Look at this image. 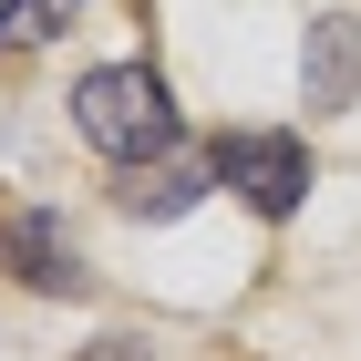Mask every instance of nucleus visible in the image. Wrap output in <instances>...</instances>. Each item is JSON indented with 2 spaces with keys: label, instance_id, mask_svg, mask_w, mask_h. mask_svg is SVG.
Listing matches in <instances>:
<instances>
[{
  "label": "nucleus",
  "instance_id": "5",
  "mask_svg": "<svg viewBox=\"0 0 361 361\" xmlns=\"http://www.w3.org/2000/svg\"><path fill=\"white\" fill-rule=\"evenodd\" d=\"M207 186H217V155H207V166H186V155L166 166V155H155V176L135 166V186H124V217H155V227H166V217H186Z\"/></svg>",
  "mask_w": 361,
  "mask_h": 361
},
{
  "label": "nucleus",
  "instance_id": "7",
  "mask_svg": "<svg viewBox=\"0 0 361 361\" xmlns=\"http://www.w3.org/2000/svg\"><path fill=\"white\" fill-rule=\"evenodd\" d=\"M93 361H145V341H93Z\"/></svg>",
  "mask_w": 361,
  "mask_h": 361
},
{
  "label": "nucleus",
  "instance_id": "6",
  "mask_svg": "<svg viewBox=\"0 0 361 361\" xmlns=\"http://www.w3.org/2000/svg\"><path fill=\"white\" fill-rule=\"evenodd\" d=\"M83 21V0H0V52H42Z\"/></svg>",
  "mask_w": 361,
  "mask_h": 361
},
{
  "label": "nucleus",
  "instance_id": "3",
  "mask_svg": "<svg viewBox=\"0 0 361 361\" xmlns=\"http://www.w3.org/2000/svg\"><path fill=\"white\" fill-rule=\"evenodd\" d=\"M0 269L21 279V289H42V300H83V289H93L83 248L62 238V217H52V207H21V217L0 227Z\"/></svg>",
  "mask_w": 361,
  "mask_h": 361
},
{
  "label": "nucleus",
  "instance_id": "1",
  "mask_svg": "<svg viewBox=\"0 0 361 361\" xmlns=\"http://www.w3.org/2000/svg\"><path fill=\"white\" fill-rule=\"evenodd\" d=\"M73 124H83V145L114 155L124 176L155 166V155H176V93H166L155 62H104V73H83V83H73Z\"/></svg>",
  "mask_w": 361,
  "mask_h": 361
},
{
  "label": "nucleus",
  "instance_id": "2",
  "mask_svg": "<svg viewBox=\"0 0 361 361\" xmlns=\"http://www.w3.org/2000/svg\"><path fill=\"white\" fill-rule=\"evenodd\" d=\"M217 186H238L258 217H289L310 196V145L300 135H217Z\"/></svg>",
  "mask_w": 361,
  "mask_h": 361
},
{
  "label": "nucleus",
  "instance_id": "4",
  "mask_svg": "<svg viewBox=\"0 0 361 361\" xmlns=\"http://www.w3.org/2000/svg\"><path fill=\"white\" fill-rule=\"evenodd\" d=\"M300 83H310V114H351L361 104V21L351 11H320V21H310Z\"/></svg>",
  "mask_w": 361,
  "mask_h": 361
}]
</instances>
